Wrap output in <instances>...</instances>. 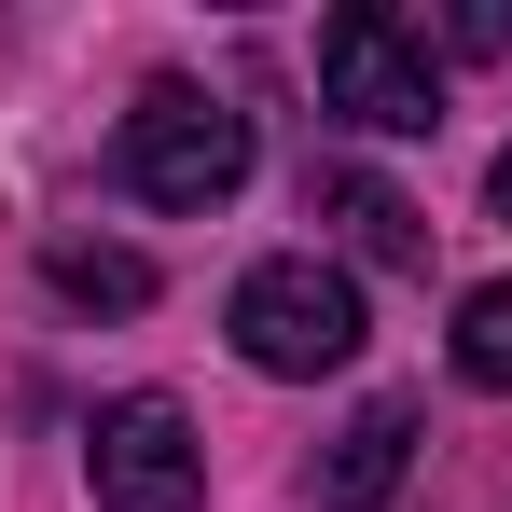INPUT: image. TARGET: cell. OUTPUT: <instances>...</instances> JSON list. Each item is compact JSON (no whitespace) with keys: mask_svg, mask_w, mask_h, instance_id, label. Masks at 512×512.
Here are the masks:
<instances>
[{"mask_svg":"<svg viewBox=\"0 0 512 512\" xmlns=\"http://www.w3.org/2000/svg\"><path fill=\"white\" fill-rule=\"evenodd\" d=\"M319 97H333L346 125H374V139H429V125H443V70H429V28L374 14V0H346L333 28H319Z\"/></svg>","mask_w":512,"mask_h":512,"instance_id":"obj_3","label":"cell"},{"mask_svg":"<svg viewBox=\"0 0 512 512\" xmlns=\"http://www.w3.org/2000/svg\"><path fill=\"white\" fill-rule=\"evenodd\" d=\"M457 374H471V388H512V277H485V291L457 305Z\"/></svg>","mask_w":512,"mask_h":512,"instance_id":"obj_8","label":"cell"},{"mask_svg":"<svg viewBox=\"0 0 512 512\" xmlns=\"http://www.w3.org/2000/svg\"><path fill=\"white\" fill-rule=\"evenodd\" d=\"M319 208H333V222H346V236H360V250H374V263H429V222H416V208H402V194H388V180H360V167H333V180H319Z\"/></svg>","mask_w":512,"mask_h":512,"instance_id":"obj_6","label":"cell"},{"mask_svg":"<svg viewBox=\"0 0 512 512\" xmlns=\"http://www.w3.org/2000/svg\"><path fill=\"white\" fill-rule=\"evenodd\" d=\"M250 180V111L208 84H139L125 111V194H153V208H222Z\"/></svg>","mask_w":512,"mask_h":512,"instance_id":"obj_2","label":"cell"},{"mask_svg":"<svg viewBox=\"0 0 512 512\" xmlns=\"http://www.w3.org/2000/svg\"><path fill=\"white\" fill-rule=\"evenodd\" d=\"M84 485H97V512H194L208 499V443H194V416L167 388H125L84 429Z\"/></svg>","mask_w":512,"mask_h":512,"instance_id":"obj_4","label":"cell"},{"mask_svg":"<svg viewBox=\"0 0 512 512\" xmlns=\"http://www.w3.org/2000/svg\"><path fill=\"white\" fill-rule=\"evenodd\" d=\"M56 291L97 305V319H139V305H153V263H139V250H97V236H56Z\"/></svg>","mask_w":512,"mask_h":512,"instance_id":"obj_7","label":"cell"},{"mask_svg":"<svg viewBox=\"0 0 512 512\" xmlns=\"http://www.w3.org/2000/svg\"><path fill=\"white\" fill-rule=\"evenodd\" d=\"M402 471H416V402H360L319 457V512H388Z\"/></svg>","mask_w":512,"mask_h":512,"instance_id":"obj_5","label":"cell"},{"mask_svg":"<svg viewBox=\"0 0 512 512\" xmlns=\"http://www.w3.org/2000/svg\"><path fill=\"white\" fill-rule=\"evenodd\" d=\"M485 208H499V222H512V153H499V167H485Z\"/></svg>","mask_w":512,"mask_h":512,"instance_id":"obj_9","label":"cell"},{"mask_svg":"<svg viewBox=\"0 0 512 512\" xmlns=\"http://www.w3.org/2000/svg\"><path fill=\"white\" fill-rule=\"evenodd\" d=\"M222 333H236L250 374H346V360H360V291H346L319 250H277V263L236 277Z\"/></svg>","mask_w":512,"mask_h":512,"instance_id":"obj_1","label":"cell"}]
</instances>
